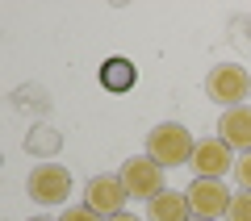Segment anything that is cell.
Returning a JSON list of instances; mask_svg holds the SVG:
<instances>
[{
  "mask_svg": "<svg viewBox=\"0 0 251 221\" xmlns=\"http://www.w3.org/2000/svg\"><path fill=\"white\" fill-rule=\"evenodd\" d=\"M126 200H130V192H126L122 176H92L88 188H84V204H88L92 213H100V217H117V213H126Z\"/></svg>",
  "mask_w": 251,
  "mask_h": 221,
  "instance_id": "obj_5",
  "label": "cell"
},
{
  "mask_svg": "<svg viewBox=\"0 0 251 221\" xmlns=\"http://www.w3.org/2000/svg\"><path fill=\"white\" fill-rule=\"evenodd\" d=\"M147 213H151V221H193V204H188L184 192H172V188H163L155 200H147Z\"/></svg>",
  "mask_w": 251,
  "mask_h": 221,
  "instance_id": "obj_9",
  "label": "cell"
},
{
  "mask_svg": "<svg viewBox=\"0 0 251 221\" xmlns=\"http://www.w3.org/2000/svg\"><path fill=\"white\" fill-rule=\"evenodd\" d=\"M117 176H122L130 200H155V196L163 192V167L155 159H147V155H130Z\"/></svg>",
  "mask_w": 251,
  "mask_h": 221,
  "instance_id": "obj_3",
  "label": "cell"
},
{
  "mask_svg": "<svg viewBox=\"0 0 251 221\" xmlns=\"http://www.w3.org/2000/svg\"><path fill=\"white\" fill-rule=\"evenodd\" d=\"M109 221H138L134 213H117V217H109Z\"/></svg>",
  "mask_w": 251,
  "mask_h": 221,
  "instance_id": "obj_14",
  "label": "cell"
},
{
  "mask_svg": "<svg viewBox=\"0 0 251 221\" xmlns=\"http://www.w3.org/2000/svg\"><path fill=\"white\" fill-rule=\"evenodd\" d=\"M29 221H46V217H29Z\"/></svg>",
  "mask_w": 251,
  "mask_h": 221,
  "instance_id": "obj_15",
  "label": "cell"
},
{
  "mask_svg": "<svg viewBox=\"0 0 251 221\" xmlns=\"http://www.w3.org/2000/svg\"><path fill=\"white\" fill-rule=\"evenodd\" d=\"M134 80H138V71L130 59H109L100 67V88H109V92H130Z\"/></svg>",
  "mask_w": 251,
  "mask_h": 221,
  "instance_id": "obj_10",
  "label": "cell"
},
{
  "mask_svg": "<svg viewBox=\"0 0 251 221\" xmlns=\"http://www.w3.org/2000/svg\"><path fill=\"white\" fill-rule=\"evenodd\" d=\"M184 196L193 204V217H205V221L226 217V209H230V188L222 179H193L184 188Z\"/></svg>",
  "mask_w": 251,
  "mask_h": 221,
  "instance_id": "obj_6",
  "label": "cell"
},
{
  "mask_svg": "<svg viewBox=\"0 0 251 221\" xmlns=\"http://www.w3.org/2000/svg\"><path fill=\"white\" fill-rule=\"evenodd\" d=\"M218 138H222L230 151L247 155L251 151V105L222 109V117H218Z\"/></svg>",
  "mask_w": 251,
  "mask_h": 221,
  "instance_id": "obj_8",
  "label": "cell"
},
{
  "mask_svg": "<svg viewBox=\"0 0 251 221\" xmlns=\"http://www.w3.org/2000/svg\"><path fill=\"white\" fill-rule=\"evenodd\" d=\"M193 146H197V138L180 121H159L147 133V159H155L159 167H188L193 163Z\"/></svg>",
  "mask_w": 251,
  "mask_h": 221,
  "instance_id": "obj_1",
  "label": "cell"
},
{
  "mask_svg": "<svg viewBox=\"0 0 251 221\" xmlns=\"http://www.w3.org/2000/svg\"><path fill=\"white\" fill-rule=\"evenodd\" d=\"M25 188H29V196H34L38 204H63L72 196V171L63 167V163H38V167L29 171Z\"/></svg>",
  "mask_w": 251,
  "mask_h": 221,
  "instance_id": "obj_4",
  "label": "cell"
},
{
  "mask_svg": "<svg viewBox=\"0 0 251 221\" xmlns=\"http://www.w3.org/2000/svg\"><path fill=\"white\" fill-rule=\"evenodd\" d=\"M59 221H105V217H100V213H92L88 204H72V209L63 213Z\"/></svg>",
  "mask_w": 251,
  "mask_h": 221,
  "instance_id": "obj_13",
  "label": "cell"
},
{
  "mask_svg": "<svg viewBox=\"0 0 251 221\" xmlns=\"http://www.w3.org/2000/svg\"><path fill=\"white\" fill-rule=\"evenodd\" d=\"M193 221H205V217H193Z\"/></svg>",
  "mask_w": 251,
  "mask_h": 221,
  "instance_id": "obj_16",
  "label": "cell"
},
{
  "mask_svg": "<svg viewBox=\"0 0 251 221\" xmlns=\"http://www.w3.org/2000/svg\"><path fill=\"white\" fill-rule=\"evenodd\" d=\"M188 167L197 171V179H222L226 171H234V151L222 138H201L193 146V163Z\"/></svg>",
  "mask_w": 251,
  "mask_h": 221,
  "instance_id": "obj_7",
  "label": "cell"
},
{
  "mask_svg": "<svg viewBox=\"0 0 251 221\" xmlns=\"http://www.w3.org/2000/svg\"><path fill=\"white\" fill-rule=\"evenodd\" d=\"M247 92H251L247 67H239V63H218V67H209V75H205V96L214 100V105H222V109L247 105Z\"/></svg>",
  "mask_w": 251,
  "mask_h": 221,
  "instance_id": "obj_2",
  "label": "cell"
},
{
  "mask_svg": "<svg viewBox=\"0 0 251 221\" xmlns=\"http://www.w3.org/2000/svg\"><path fill=\"white\" fill-rule=\"evenodd\" d=\"M226 221H251V192H234V196H230Z\"/></svg>",
  "mask_w": 251,
  "mask_h": 221,
  "instance_id": "obj_11",
  "label": "cell"
},
{
  "mask_svg": "<svg viewBox=\"0 0 251 221\" xmlns=\"http://www.w3.org/2000/svg\"><path fill=\"white\" fill-rule=\"evenodd\" d=\"M234 179H239V192H251V151L239 155V163H234Z\"/></svg>",
  "mask_w": 251,
  "mask_h": 221,
  "instance_id": "obj_12",
  "label": "cell"
}]
</instances>
